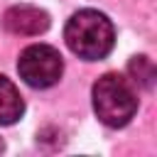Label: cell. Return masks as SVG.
<instances>
[{
    "label": "cell",
    "instance_id": "cell-1",
    "mask_svg": "<svg viewBox=\"0 0 157 157\" xmlns=\"http://www.w3.org/2000/svg\"><path fill=\"white\" fill-rule=\"evenodd\" d=\"M64 39L76 56L86 61H96L110 54L115 44V29H113V22L103 12L78 10L69 17L64 27Z\"/></svg>",
    "mask_w": 157,
    "mask_h": 157
},
{
    "label": "cell",
    "instance_id": "cell-2",
    "mask_svg": "<svg viewBox=\"0 0 157 157\" xmlns=\"http://www.w3.org/2000/svg\"><path fill=\"white\" fill-rule=\"evenodd\" d=\"M93 110L108 128H123L137 113V93L125 76L103 74L93 83Z\"/></svg>",
    "mask_w": 157,
    "mask_h": 157
},
{
    "label": "cell",
    "instance_id": "cell-3",
    "mask_svg": "<svg viewBox=\"0 0 157 157\" xmlns=\"http://www.w3.org/2000/svg\"><path fill=\"white\" fill-rule=\"evenodd\" d=\"M20 78L32 88H49L54 86L64 74V59L61 54L49 44H32L27 47L17 59Z\"/></svg>",
    "mask_w": 157,
    "mask_h": 157
},
{
    "label": "cell",
    "instance_id": "cell-4",
    "mask_svg": "<svg viewBox=\"0 0 157 157\" xmlns=\"http://www.w3.org/2000/svg\"><path fill=\"white\" fill-rule=\"evenodd\" d=\"M2 27L10 34H20V37H34L47 32L49 27V15L34 5H12L5 10L2 15Z\"/></svg>",
    "mask_w": 157,
    "mask_h": 157
},
{
    "label": "cell",
    "instance_id": "cell-5",
    "mask_svg": "<svg viewBox=\"0 0 157 157\" xmlns=\"http://www.w3.org/2000/svg\"><path fill=\"white\" fill-rule=\"evenodd\" d=\"M25 101L17 91V86L0 74V125H12L22 118Z\"/></svg>",
    "mask_w": 157,
    "mask_h": 157
},
{
    "label": "cell",
    "instance_id": "cell-6",
    "mask_svg": "<svg viewBox=\"0 0 157 157\" xmlns=\"http://www.w3.org/2000/svg\"><path fill=\"white\" fill-rule=\"evenodd\" d=\"M128 74H130V76H132V81H135L137 86H142V88H152L155 76H157L155 64H152L147 56H142V54L130 59V64H128Z\"/></svg>",
    "mask_w": 157,
    "mask_h": 157
},
{
    "label": "cell",
    "instance_id": "cell-7",
    "mask_svg": "<svg viewBox=\"0 0 157 157\" xmlns=\"http://www.w3.org/2000/svg\"><path fill=\"white\" fill-rule=\"evenodd\" d=\"M2 147H5V145H2V140H0V152H2Z\"/></svg>",
    "mask_w": 157,
    "mask_h": 157
}]
</instances>
